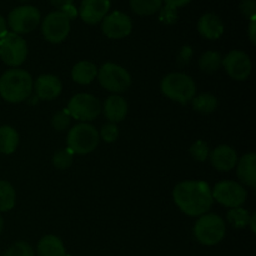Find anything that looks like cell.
<instances>
[{
    "label": "cell",
    "instance_id": "21",
    "mask_svg": "<svg viewBox=\"0 0 256 256\" xmlns=\"http://www.w3.org/2000/svg\"><path fill=\"white\" fill-rule=\"evenodd\" d=\"M98 70L92 62H80L72 68V78L75 82L80 85L90 84L96 78Z\"/></svg>",
    "mask_w": 256,
    "mask_h": 256
},
{
    "label": "cell",
    "instance_id": "23",
    "mask_svg": "<svg viewBox=\"0 0 256 256\" xmlns=\"http://www.w3.org/2000/svg\"><path fill=\"white\" fill-rule=\"evenodd\" d=\"M16 194L10 182L0 180V212H9L14 208Z\"/></svg>",
    "mask_w": 256,
    "mask_h": 256
},
{
    "label": "cell",
    "instance_id": "17",
    "mask_svg": "<svg viewBox=\"0 0 256 256\" xmlns=\"http://www.w3.org/2000/svg\"><path fill=\"white\" fill-rule=\"evenodd\" d=\"M198 30H199L202 36L210 40H215L219 39L224 32V24L218 15L208 12L199 19Z\"/></svg>",
    "mask_w": 256,
    "mask_h": 256
},
{
    "label": "cell",
    "instance_id": "26",
    "mask_svg": "<svg viewBox=\"0 0 256 256\" xmlns=\"http://www.w3.org/2000/svg\"><path fill=\"white\" fill-rule=\"evenodd\" d=\"M222 58L216 52H206L199 59V66L205 72H214L222 66Z\"/></svg>",
    "mask_w": 256,
    "mask_h": 256
},
{
    "label": "cell",
    "instance_id": "31",
    "mask_svg": "<svg viewBox=\"0 0 256 256\" xmlns=\"http://www.w3.org/2000/svg\"><path fill=\"white\" fill-rule=\"evenodd\" d=\"M70 120H72V116L69 115V112H66V109L62 110V112H59L58 114L54 115L52 122L54 129L59 130V132H62V130L66 129L70 125Z\"/></svg>",
    "mask_w": 256,
    "mask_h": 256
},
{
    "label": "cell",
    "instance_id": "19",
    "mask_svg": "<svg viewBox=\"0 0 256 256\" xmlns=\"http://www.w3.org/2000/svg\"><path fill=\"white\" fill-rule=\"evenodd\" d=\"M104 114L112 122H119L125 119L128 114V104L124 98L112 95L104 102Z\"/></svg>",
    "mask_w": 256,
    "mask_h": 256
},
{
    "label": "cell",
    "instance_id": "1",
    "mask_svg": "<svg viewBox=\"0 0 256 256\" xmlns=\"http://www.w3.org/2000/svg\"><path fill=\"white\" fill-rule=\"evenodd\" d=\"M176 206L189 216H202L212 206V189L205 182L190 180L182 182L175 186L172 192Z\"/></svg>",
    "mask_w": 256,
    "mask_h": 256
},
{
    "label": "cell",
    "instance_id": "32",
    "mask_svg": "<svg viewBox=\"0 0 256 256\" xmlns=\"http://www.w3.org/2000/svg\"><path fill=\"white\" fill-rule=\"evenodd\" d=\"M100 136L104 142H112L118 139L119 136V129L115 124H106L102 126V132H100Z\"/></svg>",
    "mask_w": 256,
    "mask_h": 256
},
{
    "label": "cell",
    "instance_id": "39",
    "mask_svg": "<svg viewBox=\"0 0 256 256\" xmlns=\"http://www.w3.org/2000/svg\"><path fill=\"white\" fill-rule=\"evenodd\" d=\"M255 219H256V216H255V215H252V216H250V220H249V224H250V226H252V232H256V229H255Z\"/></svg>",
    "mask_w": 256,
    "mask_h": 256
},
{
    "label": "cell",
    "instance_id": "11",
    "mask_svg": "<svg viewBox=\"0 0 256 256\" xmlns=\"http://www.w3.org/2000/svg\"><path fill=\"white\" fill-rule=\"evenodd\" d=\"M42 32L50 42H62L70 32V19L62 12H52L46 15L42 24Z\"/></svg>",
    "mask_w": 256,
    "mask_h": 256
},
{
    "label": "cell",
    "instance_id": "33",
    "mask_svg": "<svg viewBox=\"0 0 256 256\" xmlns=\"http://www.w3.org/2000/svg\"><path fill=\"white\" fill-rule=\"evenodd\" d=\"M240 12L249 19L256 18V2L255 0H242L240 2Z\"/></svg>",
    "mask_w": 256,
    "mask_h": 256
},
{
    "label": "cell",
    "instance_id": "16",
    "mask_svg": "<svg viewBox=\"0 0 256 256\" xmlns=\"http://www.w3.org/2000/svg\"><path fill=\"white\" fill-rule=\"evenodd\" d=\"M210 160L215 169L220 172H230L238 164V154L229 145H220L210 154Z\"/></svg>",
    "mask_w": 256,
    "mask_h": 256
},
{
    "label": "cell",
    "instance_id": "38",
    "mask_svg": "<svg viewBox=\"0 0 256 256\" xmlns=\"http://www.w3.org/2000/svg\"><path fill=\"white\" fill-rule=\"evenodd\" d=\"M6 32H8V30H6V22H5L4 18L0 15V36H2V35H4Z\"/></svg>",
    "mask_w": 256,
    "mask_h": 256
},
{
    "label": "cell",
    "instance_id": "5",
    "mask_svg": "<svg viewBox=\"0 0 256 256\" xmlns=\"http://www.w3.org/2000/svg\"><path fill=\"white\" fill-rule=\"evenodd\" d=\"M66 142L68 149L72 154H89L99 144V132L92 125L82 122L70 129Z\"/></svg>",
    "mask_w": 256,
    "mask_h": 256
},
{
    "label": "cell",
    "instance_id": "9",
    "mask_svg": "<svg viewBox=\"0 0 256 256\" xmlns=\"http://www.w3.org/2000/svg\"><path fill=\"white\" fill-rule=\"evenodd\" d=\"M66 112L74 119L90 122L102 112V105L94 95L82 92V94H76L70 99Z\"/></svg>",
    "mask_w": 256,
    "mask_h": 256
},
{
    "label": "cell",
    "instance_id": "2",
    "mask_svg": "<svg viewBox=\"0 0 256 256\" xmlns=\"http://www.w3.org/2000/svg\"><path fill=\"white\" fill-rule=\"evenodd\" d=\"M32 76L22 69H10L0 78V95L9 102H22L32 92Z\"/></svg>",
    "mask_w": 256,
    "mask_h": 256
},
{
    "label": "cell",
    "instance_id": "18",
    "mask_svg": "<svg viewBox=\"0 0 256 256\" xmlns=\"http://www.w3.org/2000/svg\"><path fill=\"white\" fill-rule=\"evenodd\" d=\"M236 172L240 182L254 189L256 186V155L254 152L244 155L238 160Z\"/></svg>",
    "mask_w": 256,
    "mask_h": 256
},
{
    "label": "cell",
    "instance_id": "41",
    "mask_svg": "<svg viewBox=\"0 0 256 256\" xmlns=\"http://www.w3.org/2000/svg\"><path fill=\"white\" fill-rule=\"evenodd\" d=\"M22 2H25V0H22Z\"/></svg>",
    "mask_w": 256,
    "mask_h": 256
},
{
    "label": "cell",
    "instance_id": "28",
    "mask_svg": "<svg viewBox=\"0 0 256 256\" xmlns=\"http://www.w3.org/2000/svg\"><path fill=\"white\" fill-rule=\"evenodd\" d=\"M72 152L69 149H64L58 152L52 158V164L56 169H68L72 164Z\"/></svg>",
    "mask_w": 256,
    "mask_h": 256
},
{
    "label": "cell",
    "instance_id": "30",
    "mask_svg": "<svg viewBox=\"0 0 256 256\" xmlns=\"http://www.w3.org/2000/svg\"><path fill=\"white\" fill-rule=\"evenodd\" d=\"M50 2H52V4L54 5L55 8L59 9V12H64L70 20L76 18L78 10L76 8L72 5V2H74V0H50Z\"/></svg>",
    "mask_w": 256,
    "mask_h": 256
},
{
    "label": "cell",
    "instance_id": "6",
    "mask_svg": "<svg viewBox=\"0 0 256 256\" xmlns=\"http://www.w3.org/2000/svg\"><path fill=\"white\" fill-rule=\"evenodd\" d=\"M98 79L104 89L115 94L126 92L132 84V76L126 69L114 62H106L102 65L98 72Z\"/></svg>",
    "mask_w": 256,
    "mask_h": 256
},
{
    "label": "cell",
    "instance_id": "4",
    "mask_svg": "<svg viewBox=\"0 0 256 256\" xmlns=\"http://www.w3.org/2000/svg\"><path fill=\"white\" fill-rule=\"evenodd\" d=\"M226 228L219 215L204 214L198 219L194 226V235L202 245H216L224 239Z\"/></svg>",
    "mask_w": 256,
    "mask_h": 256
},
{
    "label": "cell",
    "instance_id": "37",
    "mask_svg": "<svg viewBox=\"0 0 256 256\" xmlns=\"http://www.w3.org/2000/svg\"><path fill=\"white\" fill-rule=\"evenodd\" d=\"M255 29H256V18L250 19V25H249V38L252 40V44L256 42V35H255Z\"/></svg>",
    "mask_w": 256,
    "mask_h": 256
},
{
    "label": "cell",
    "instance_id": "29",
    "mask_svg": "<svg viewBox=\"0 0 256 256\" xmlns=\"http://www.w3.org/2000/svg\"><path fill=\"white\" fill-rule=\"evenodd\" d=\"M190 154L198 162H205L209 156V146L202 140H198L190 148Z\"/></svg>",
    "mask_w": 256,
    "mask_h": 256
},
{
    "label": "cell",
    "instance_id": "10",
    "mask_svg": "<svg viewBox=\"0 0 256 256\" xmlns=\"http://www.w3.org/2000/svg\"><path fill=\"white\" fill-rule=\"evenodd\" d=\"M40 22V12L32 5L15 8L8 16V24L15 34H26L36 29Z\"/></svg>",
    "mask_w": 256,
    "mask_h": 256
},
{
    "label": "cell",
    "instance_id": "24",
    "mask_svg": "<svg viewBox=\"0 0 256 256\" xmlns=\"http://www.w3.org/2000/svg\"><path fill=\"white\" fill-rule=\"evenodd\" d=\"M162 0H130L132 12L138 15H152L162 9Z\"/></svg>",
    "mask_w": 256,
    "mask_h": 256
},
{
    "label": "cell",
    "instance_id": "27",
    "mask_svg": "<svg viewBox=\"0 0 256 256\" xmlns=\"http://www.w3.org/2000/svg\"><path fill=\"white\" fill-rule=\"evenodd\" d=\"M250 214L246 209L244 208H235V209H230L228 212V222L232 224V226L236 229H242V228L249 225Z\"/></svg>",
    "mask_w": 256,
    "mask_h": 256
},
{
    "label": "cell",
    "instance_id": "42",
    "mask_svg": "<svg viewBox=\"0 0 256 256\" xmlns=\"http://www.w3.org/2000/svg\"><path fill=\"white\" fill-rule=\"evenodd\" d=\"M4 256H8V255H4Z\"/></svg>",
    "mask_w": 256,
    "mask_h": 256
},
{
    "label": "cell",
    "instance_id": "22",
    "mask_svg": "<svg viewBox=\"0 0 256 256\" xmlns=\"http://www.w3.org/2000/svg\"><path fill=\"white\" fill-rule=\"evenodd\" d=\"M19 144V134L12 126H0V152L12 154L16 150Z\"/></svg>",
    "mask_w": 256,
    "mask_h": 256
},
{
    "label": "cell",
    "instance_id": "36",
    "mask_svg": "<svg viewBox=\"0 0 256 256\" xmlns=\"http://www.w3.org/2000/svg\"><path fill=\"white\" fill-rule=\"evenodd\" d=\"M164 2H166V6L178 9V8H182L184 5H186L190 0H164Z\"/></svg>",
    "mask_w": 256,
    "mask_h": 256
},
{
    "label": "cell",
    "instance_id": "14",
    "mask_svg": "<svg viewBox=\"0 0 256 256\" xmlns=\"http://www.w3.org/2000/svg\"><path fill=\"white\" fill-rule=\"evenodd\" d=\"M109 9V0H82L79 14L86 24L94 25L106 16Z\"/></svg>",
    "mask_w": 256,
    "mask_h": 256
},
{
    "label": "cell",
    "instance_id": "40",
    "mask_svg": "<svg viewBox=\"0 0 256 256\" xmlns=\"http://www.w3.org/2000/svg\"><path fill=\"white\" fill-rule=\"evenodd\" d=\"M2 226H4V222H2V215H0V234H2Z\"/></svg>",
    "mask_w": 256,
    "mask_h": 256
},
{
    "label": "cell",
    "instance_id": "8",
    "mask_svg": "<svg viewBox=\"0 0 256 256\" xmlns=\"http://www.w3.org/2000/svg\"><path fill=\"white\" fill-rule=\"evenodd\" d=\"M212 199L230 209L240 208L246 202L248 198L246 189L239 182L230 180L218 182L212 190Z\"/></svg>",
    "mask_w": 256,
    "mask_h": 256
},
{
    "label": "cell",
    "instance_id": "25",
    "mask_svg": "<svg viewBox=\"0 0 256 256\" xmlns=\"http://www.w3.org/2000/svg\"><path fill=\"white\" fill-rule=\"evenodd\" d=\"M192 102V108L196 112H202V114H210L214 112L218 106V100L214 95L212 94H200L194 96Z\"/></svg>",
    "mask_w": 256,
    "mask_h": 256
},
{
    "label": "cell",
    "instance_id": "3",
    "mask_svg": "<svg viewBox=\"0 0 256 256\" xmlns=\"http://www.w3.org/2000/svg\"><path fill=\"white\" fill-rule=\"evenodd\" d=\"M162 94L174 102L185 105L194 99L196 94V85L194 80L182 72H172L162 80Z\"/></svg>",
    "mask_w": 256,
    "mask_h": 256
},
{
    "label": "cell",
    "instance_id": "7",
    "mask_svg": "<svg viewBox=\"0 0 256 256\" xmlns=\"http://www.w3.org/2000/svg\"><path fill=\"white\" fill-rule=\"evenodd\" d=\"M28 55L26 42L15 32H6L0 36V58L9 66H19Z\"/></svg>",
    "mask_w": 256,
    "mask_h": 256
},
{
    "label": "cell",
    "instance_id": "20",
    "mask_svg": "<svg viewBox=\"0 0 256 256\" xmlns=\"http://www.w3.org/2000/svg\"><path fill=\"white\" fill-rule=\"evenodd\" d=\"M36 254L38 256H66L64 244L55 235H46L40 239Z\"/></svg>",
    "mask_w": 256,
    "mask_h": 256
},
{
    "label": "cell",
    "instance_id": "35",
    "mask_svg": "<svg viewBox=\"0 0 256 256\" xmlns=\"http://www.w3.org/2000/svg\"><path fill=\"white\" fill-rule=\"evenodd\" d=\"M192 55V50L190 46H184L182 49V52H179V56H178V64L179 65H186L190 62Z\"/></svg>",
    "mask_w": 256,
    "mask_h": 256
},
{
    "label": "cell",
    "instance_id": "15",
    "mask_svg": "<svg viewBox=\"0 0 256 256\" xmlns=\"http://www.w3.org/2000/svg\"><path fill=\"white\" fill-rule=\"evenodd\" d=\"M36 96L42 100H54L60 95L62 89V82L50 74L40 75L34 84Z\"/></svg>",
    "mask_w": 256,
    "mask_h": 256
},
{
    "label": "cell",
    "instance_id": "34",
    "mask_svg": "<svg viewBox=\"0 0 256 256\" xmlns=\"http://www.w3.org/2000/svg\"><path fill=\"white\" fill-rule=\"evenodd\" d=\"M176 9L165 5V8H162V12H160V22H162L164 24H174L176 22Z\"/></svg>",
    "mask_w": 256,
    "mask_h": 256
},
{
    "label": "cell",
    "instance_id": "12",
    "mask_svg": "<svg viewBox=\"0 0 256 256\" xmlns=\"http://www.w3.org/2000/svg\"><path fill=\"white\" fill-rule=\"evenodd\" d=\"M222 65L225 68L230 78L235 80H246L252 74V62L250 58L240 50H232L225 58H222Z\"/></svg>",
    "mask_w": 256,
    "mask_h": 256
},
{
    "label": "cell",
    "instance_id": "13",
    "mask_svg": "<svg viewBox=\"0 0 256 256\" xmlns=\"http://www.w3.org/2000/svg\"><path fill=\"white\" fill-rule=\"evenodd\" d=\"M132 22L126 14L114 12L102 19V30L110 39H122L132 32Z\"/></svg>",
    "mask_w": 256,
    "mask_h": 256
}]
</instances>
